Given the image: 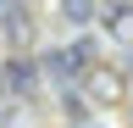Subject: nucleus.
Masks as SVG:
<instances>
[{
  "label": "nucleus",
  "mask_w": 133,
  "mask_h": 128,
  "mask_svg": "<svg viewBox=\"0 0 133 128\" xmlns=\"http://www.w3.org/2000/svg\"><path fill=\"white\" fill-rule=\"evenodd\" d=\"M122 72H128V78H133V56H128V61H122Z\"/></svg>",
  "instance_id": "5"
},
{
  "label": "nucleus",
  "mask_w": 133,
  "mask_h": 128,
  "mask_svg": "<svg viewBox=\"0 0 133 128\" xmlns=\"http://www.w3.org/2000/svg\"><path fill=\"white\" fill-rule=\"evenodd\" d=\"M94 17H100L94 0H61V22L66 28H83V22H94Z\"/></svg>",
  "instance_id": "4"
},
{
  "label": "nucleus",
  "mask_w": 133,
  "mask_h": 128,
  "mask_svg": "<svg viewBox=\"0 0 133 128\" xmlns=\"http://www.w3.org/2000/svg\"><path fill=\"white\" fill-rule=\"evenodd\" d=\"M100 28L116 39V45H133V0H111L100 11Z\"/></svg>",
  "instance_id": "3"
},
{
  "label": "nucleus",
  "mask_w": 133,
  "mask_h": 128,
  "mask_svg": "<svg viewBox=\"0 0 133 128\" xmlns=\"http://www.w3.org/2000/svg\"><path fill=\"white\" fill-rule=\"evenodd\" d=\"M33 84H39V61H22V56H11L6 67H0V95H33Z\"/></svg>",
  "instance_id": "2"
},
{
  "label": "nucleus",
  "mask_w": 133,
  "mask_h": 128,
  "mask_svg": "<svg viewBox=\"0 0 133 128\" xmlns=\"http://www.w3.org/2000/svg\"><path fill=\"white\" fill-rule=\"evenodd\" d=\"M122 89H128V72L122 67H105V61L83 67V78H78V100L83 106H116Z\"/></svg>",
  "instance_id": "1"
}]
</instances>
